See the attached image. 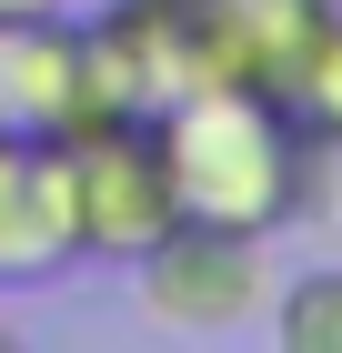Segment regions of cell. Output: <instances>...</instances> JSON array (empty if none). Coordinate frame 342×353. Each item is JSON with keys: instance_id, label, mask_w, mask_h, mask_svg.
Returning a JSON list of instances; mask_svg holds the SVG:
<instances>
[{"instance_id": "cell-6", "label": "cell", "mask_w": 342, "mask_h": 353, "mask_svg": "<svg viewBox=\"0 0 342 353\" xmlns=\"http://www.w3.org/2000/svg\"><path fill=\"white\" fill-rule=\"evenodd\" d=\"M262 333L282 353H342V263H312V272H292V283H272Z\"/></svg>"}, {"instance_id": "cell-4", "label": "cell", "mask_w": 342, "mask_h": 353, "mask_svg": "<svg viewBox=\"0 0 342 353\" xmlns=\"http://www.w3.org/2000/svg\"><path fill=\"white\" fill-rule=\"evenodd\" d=\"M81 263L71 222V152L61 141H10L0 132V293H30Z\"/></svg>"}, {"instance_id": "cell-7", "label": "cell", "mask_w": 342, "mask_h": 353, "mask_svg": "<svg viewBox=\"0 0 342 353\" xmlns=\"http://www.w3.org/2000/svg\"><path fill=\"white\" fill-rule=\"evenodd\" d=\"M292 111H302L322 141H342V21L322 30V51L302 61V81H292Z\"/></svg>"}, {"instance_id": "cell-2", "label": "cell", "mask_w": 342, "mask_h": 353, "mask_svg": "<svg viewBox=\"0 0 342 353\" xmlns=\"http://www.w3.org/2000/svg\"><path fill=\"white\" fill-rule=\"evenodd\" d=\"M71 152V222H81V263H141V252L182 222V182L161 152L151 111H101L61 132Z\"/></svg>"}, {"instance_id": "cell-5", "label": "cell", "mask_w": 342, "mask_h": 353, "mask_svg": "<svg viewBox=\"0 0 342 353\" xmlns=\"http://www.w3.org/2000/svg\"><path fill=\"white\" fill-rule=\"evenodd\" d=\"M332 21L342 0H202V81H262L292 101Z\"/></svg>"}, {"instance_id": "cell-8", "label": "cell", "mask_w": 342, "mask_h": 353, "mask_svg": "<svg viewBox=\"0 0 342 353\" xmlns=\"http://www.w3.org/2000/svg\"><path fill=\"white\" fill-rule=\"evenodd\" d=\"M41 10H81V0H0V21H41Z\"/></svg>"}, {"instance_id": "cell-1", "label": "cell", "mask_w": 342, "mask_h": 353, "mask_svg": "<svg viewBox=\"0 0 342 353\" xmlns=\"http://www.w3.org/2000/svg\"><path fill=\"white\" fill-rule=\"evenodd\" d=\"M182 212L232 222V232H282V222H322L342 192V141H322L282 91L262 81H191L151 111Z\"/></svg>"}, {"instance_id": "cell-3", "label": "cell", "mask_w": 342, "mask_h": 353, "mask_svg": "<svg viewBox=\"0 0 342 353\" xmlns=\"http://www.w3.org/2000/svg\"><path fill=\"white\" fill-rule=\"evenodd\" d=\"M131 283H141V313H151L161 333H182V343H232V333H252L272 313V283H282V272H272L262 232H232V222L182 212L131 263Z\"/></svg>"}]
</instances>
